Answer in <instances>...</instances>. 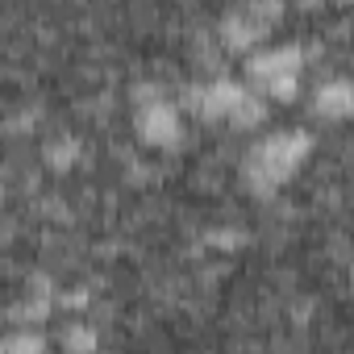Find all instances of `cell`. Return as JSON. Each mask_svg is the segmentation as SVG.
Here are the masks:
<instances>
[{
  "instance_id": "obj_1",
  "label": "cell",
  "mask_w": 354,
  "mask_h": 354,
  "mask_svg": "<svg viewBox=\"0 0 354 354\" xmlns=\"http://www.w3.org/2000/svg\"><path fill=\"white\" fill-rule=\"evenodd\" d=\"M317 109H321V113H333V117L354 113V88H350V84H342V80L325 84V88L317 92Z\"/></svg>"
},
{
  "instance_id": "obj_2",
  "label": "cell",
  "mask_w": 354,
  "mask_h": 354,
  "mask_svg": "<svg viewBox=\"0 0 354 354\" xmlns=\"http://www.w3.org/2000/svg\"><path fill=\"white\" fill-rule=\"evenodd\" d=\"M9 354H42V337L38 333H17L9 342Z\"/></svg>"
}]
</instances>
